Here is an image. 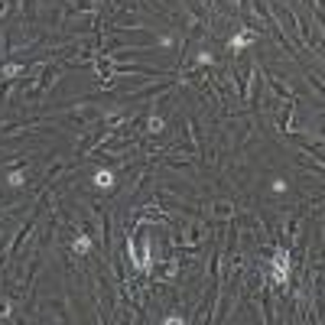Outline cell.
Wrapping results in <instances>:
<instances>
[{"instance_id": "6da1fadb", "label": "cell", "mask_w": 325, "mask_h": 325, "mask_svg": "<svg viewBox=\"0 0 325 325\" xmlns=\"http://www.w3.org/2000/svg\"><path fill=\"white\" fill-rule=\"evenodd\" d=\"M254 39H257V33H254V30H241L238 36L231 39V52H241V49H244V46H251Z\"/></svg>"}, {"instance_id": "7a4b0ae2", "label": "cell", "mask_w": 325, "mask_h": 325, "mask_svg": "<svg viewBox=\"0 0 325 325\" xmlns=\"http://www.w3.org/2000/svg\"><path fill=\"white\" fill-rule=\"evenodd\" d=\"M95 185H98V189H111V185H114V173H111V169L95 173Z\"/></svg>"}, {"instance_id": "277c9868", "label": "cell", "mask_w": 325, "mask_h": 325, "mask_svg": "<svg viewBox=\"0 0 325 325\" xmlns=\"http://www.w3.org/2000/svg\"><path fill=\"white\" fill-rule=\"evenodd\" d=\"M7 182L13 185V189H20V185H23V176H20V173H10V179H7Z\"/></svg>"}, {"instance_id": "3957f363", "label": "cell", "mask_w": 325, "mask_h": 325, "mask_svg": "<svg viewBox=\"0 0 325 325\" xmlns=\"http://www.w3.org/2000/svg\"><path fill=\"white\" fill-rule=\"evenodd\" d=\"M88 247H91L88 234H78V238H75V244H72V251H75V254H88Z\"/></svg>"}]
</instances>
